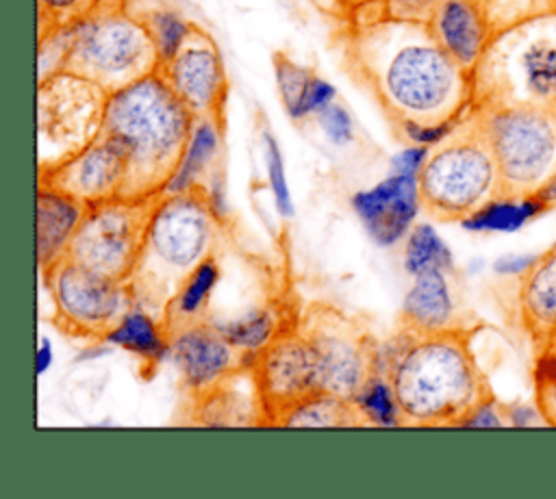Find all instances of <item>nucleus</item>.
Wrapping results in <instances>:
<instances>
[{
	"mask_svg": "<svg viewBox=\"0 0 556 499\" xmlns=\"http://www.w3.org/2000/svg\"><path fill=\"white\" fill-rule=\"evenodd\" d=\"M159 72L193 117L224 119L226 67L217 43L204 28L195 26L180 52L163 63Z\"/></svg>",
	"mask_w": 556,
	"mask_h": 499,
	"instance_id": "nucleus-15",
	"label": "nucleus"
},
{
	"mask_svg": "<svg viewBox=\"0 0 556 499\" xmlns=\"http://www.w3.org/2000/svg\"><path fill=\"white\" fill-rule=\"evenodd\" d=\"M367 2H371V0H343V4L345 7H350L352 9V13L358 9V7H363V4H367Z\"/></svg>",
	"mask_w": 556,
	"mask_h": 499,
	"instance_id": "nucleus-41",
	"label": "nucleus"
},
{
	"mask_svg": "<svg viewBox=\"0 0 556 499\" xmlns=\"http://www.w3.org/2000/svg\"><path fill=\"white\" fill-rule=\"evenodd\" d=\"M167 338L169 358L191 399L254 362V356L237 349L208 317L167 328Z\"/></svg>",
	"mask_w": 556,
	"mask_h": 499,
	"instance_id": "nucleus-14",
	"label": "nucleus"
},
{
	"mask_svg": "<svg viewBox=\"0 0 556 499\" xmlns=\"http://www.w3.org/2000/svg\"><path fill=\"white\" fill-rule=\"evenodd\" d=\"M104 343L130 351L150 369H156L161 360L169 358V338L163 321L141 306H132Z\"/></svg>",
	"mask_w": 556,
	"mask_h": 499,
	"instance_id": "nucleus-23",
	"label": "nucleus"
},
{
	"mask_svg": "<svg viewBox=\"0 0 556 499\" xmlns=\"http://www.w3.org/2000/svg\"><path fill=\"white\" fill-rule=\"evenodd\" d=\"M41 280L54 306V323L74 338L106 341L124 315L137 306L130 284L96 273L63 256Z\"/></svg>",
	"mask_w": 556,
	"mask_h": 499,
	"instance_id": "nucleus-10",
	"label": "nucleus"
},
{
	"mask_svg": "<svg viewBox=\"0 0 556 499\" xmlns=\"http://www.w3.org/2000/svg\"><path fill=\"white\" fill-rule=\"evenodd\" d=\"M419 206V178L404 174H389L374 187L352 195L356 217L367 236L380 247H391L410 232Z\"/></svg>",
	"mask_w": 556,
	"mask_h": 499,
	"instance_id": "nucleus-17",
	"label": "nucleus"
},
{
	"mask_svg": "<svg viewBox=\"0 0 556 499\" xmlns=\"http://www.w3.org/2000/svg\"><path fill=\"white\" fill-rule=\"evenodd\" d=\"M400 321L402 328L417 334L460 328L454 317V299L445 271L430 269L413 278V284L402 302Z\"/></svg>",
	"mask_w": 556,
	"mask_h": 499,
	"instance_id": "nucleus-21",
	"label": "nucleus"
},
{
	"mask_svg": "<svg viewBox=\"0 0 556 499\" xmlns=\"http://www.w3.org/2000/svg\"><path fill=\"white\" fill-rule=\"evenodd\" d=\"M471 82L476 108L556 111V9L497 30Z\"/></svg>",
	"mask_w": 556,
	"mask_h": 499,
	"instance_id": "nucleus-5",
	"label": "nucleus"
},
{
	"mask_svg": "<svg viewBox=\"0 0 556 499\" xmlns=\"http://www.w3.org/2000/svg\"><path fill=\"white\" fill-rule=\"evenodd\" d=\"M298 328L311 343L319 393L354 401L361 388L380 373V345L341 310L311 306Z\"/></svg>",
	"mask_w": 556,
	"mask_h": 499,
	"instance_id": "nucleus-12",
	"label": "nucleus"
},
{
	"mask_svg": "<svg viewBox=\"0 0 556 499\" xmlns=\"http://www.w3.org/2000/svg\"><path fill=\"white\" fill-rule=\"evenodd\" d=\"M532 360V393L541 421L556 427V330L539 341Z\"/></svg>",
	"mask_w": 556,
	"mask_h": 499,
	"instance_id": "nucleus-30",
	"label": "nucleus"
},
{
	"mask_svg": "<svg viewBox=\"0 0 556 499\" xmlns=\"http://www.w3.org/2000/svg\"><path fill=\"white\" fill-rule=\"evenodd\" d=\"M541 213L545 210L536 197H526V200L497 197L491 204H486L482 210L465 219L460 226L473 232H510L521 228L526 221L534 219Z\"/></svg>",
	"mask_w": 556,
	"mask_h": 499,
	"instance_id": "nucleus-28",
	"label": "nucleus"
},
{
	"mask_svg": "<svg viewBox=\"0 0 556 499\" xmlns=\"http://www.w3.org/2000/svg\"><path fill=\"white\" fill-rule=\"evenodd\" d=\"M348 56L395 124L456 121L473 106L471 72L439 46L424 22H354Z\"/></svg>",
	"mask_w": 556,
	"mask_h": 499,
	"instance_id": "nucleus-1",
	"label": "nucleus"
},
{
	"mask_svg": "<svg viewBox=\"0 0 556 499\" xmlns=\"http://www.w3.org/2000/svg\"><path fill=\"white\" fill-rule=\"evenodd\" d=\"M219 276H222L219 265H217L215 256L211 254L206 260H202L195 267V271L187 278V282L182 284V289L178 291V295L169 304V308L163 317L165 330L172 328V325H178V323L204 319L211 295H213V291L219 282Z\"/></svg>",
	"mask_w": 556,
	"mask_h": 499,
	"instance_id": "nucleus-25",
	"label": "nucleus"
},
{
	"mask_svg": "<svg viewBox=\"0 0 556 499\" xmlns=\"http://www.w3.org/2000/svg\"><path fill=\"white\" fill-rule=\"evenodd\" d=\"M211 321L237 349L250 356H256L285 330L280 328V315L271 306H256V308H248L235 319H226V321L211 319Z\"/></svg>",
	"mask_w": 556,
	"mask_h": 499,
	"instance_id": "nucleus-26",
	"label": "nucleus"
},
{
	"mask_svg": "<svg viewBox=\"0 0 556 499\" xmlns=\"http://www.w3.org/2000/svg\"><path fill=\"white\" fill-rule=\"evenodd\" d=\"M424 210L439 221L463 223L502 197V178L482 121L471 111L434 148L419 174Z\"/></svg>",
	"mask_w": 556,
	"mask_h": 499,
	"instance_id": "nucleus-6",
	"label": "nucleus"
},
{
	"mask_svg": "<svg viewBox=\"0 0 556 499\" xmlns=\"http://www.w3.org/2000/svg\"><path fill=\"white\" fill-rule=\"evenodd\" d=\"M87 204L46 184L37 182L35 204V239H37V267L39 273L59 263L85 217Z\"/></svg>",
	"mask_w": 556,
	"mask_h": 499,
	"instance_id": "nucleus-19",
	"label": "nucleus"
},
{
	"mask_svg": "<svg viewBox=\"0 0 556 499\" xmlns=\"http://www.w3.org/2000/svg\"><path fill=\"white\" fill-rule=\"evenodd\" d=\"M317 124L324 130L326 139L334 145H345L354 139V121L345 106H341L337 100L330 102L326 108H321L317 115Z\"/></svg>",
	"mask_w": 556,
	"mask_h": 499,
	"instance_id": "nucleus-37",
	"label": "nucleus"
},
{
	"mask_svg": "<svg viewBox=\"0 0 556 499\" xmlns=\"http://www.w3.org/2000/svg\"><path fill=\"white\" fill-rule=\"evenodd\" d=\"M67 54L63 72H74L113 93L152 72L156 48L126 0H100L87 15L63 26Z\"/></svg>",
	"mask_w": 556,
	"mask_h": 499,
	"instance_id": "nucleus-7",
	"label": "nucleus"
},
{
	"mask_svg": "<svg viewBox=\"0 0 556 499\" xmlns=\"http://www.w3.org/2000/svg\"><path fill=\"white\" fill-rule=\"evenodd\" d=\"M109 93L74 72L37 80V174L89 145L102 130Z\"/></svg>",
	"mask_w": 556,
	"mask_h": 499,
	"instance_id": "nucleus-9",
	"label": "nucleus"
},
{
	"mask_svg": "<svg viewBox=\"0 0 556 499\" xmlns=\"http://www.w3.org/2000/svg\"><path fill=\"white\" fill-rule=\"evenodd\" d=\"M517 306L532 345L556 330V243L521 269Z\"/></svg>",
	"mask_w": 556,
	"mask_h": 499,
	"instance_id": "nucleus-20",
	"label": "nucleus"
},
{
	"mask_svg": "<svg viewBox=\"0 0 556 499\" xmlns=\"http://www.w3.org/2000/svg\"><path fill=\"white\" fill-rule=\"evenodd\" d=\"M428 28L439 46L467 72H473L495 35L476 0H439Z\"/></svg>",
	"mask_w": 556,
	"mask_h": 499,
	"instance_id": "nucleus-18",
	"label": "nucleus"
},
{
	"mask_svg": "<svg viewBox=\"0 0 556 499\" xmlns=\"http://www.w3.org/2000/svg\"><path fill=\"white\" fill-rule=\"evenodd\" d=\"M430 148L428 145H417L408 143L402 148L393 158H391V174H404V176H417L421 174L426 161H428Z\"/></svg>",
	"mask_w": 556,
	"mask_h": 499,
	"instance_id": "nucleus-38",
	"label": "nucleus"
},
{
	"mask_svg": "<svg viewBox=\"0 0 556 499\" xmlns=\"http://www.w3.org/2000/svg\"><path fill=\"white\" fill-rule=\"evenodd\" d=\"M489 17L493 30H502L521 20L556 9V0H476Z\"/></svg>",
	"mask_w": 556,
	"mask_h": 499,
	"instance_id": "nucleus-34",
	"label": "nucleus"
},
{
	"mask_svg": "<svg viewBox=\"0 0 556 499\" xmlns=\"http://www.w3.org/2000/svg\"><path fill=\"white\" fill-rule=\"evenodd\" d=\"M263 150H265V167H267V180H269V189L276 202V208L280 215L289 217L293 213L291 206V193H289V184H287V174H285V158L280 152L278 141L274 139L271 132H263Z\"/></svg>",
	"mask_w": 556,
	"mask_h": 499,
	"instance_id": "nucleus-35",
	"label": "nucleus"
},
{
	"mask_svg": "<svg viewBox=\"0 0 556 499\" xmlns=\"http://www.w3.org/2000/svg\"><path fill=\"white\" fill-rule=\"evenodd\" d=\"M222 219L204 187L159 195L128 280L135 304L163 321L187 278L213 254Z\"/></svg>",
	"mask_w": 556,
	"mask_h": 499,
	"instance_id": "nucleus-4",
	"label": "nucleus"
},
{
	"mask_svg": "<svg viewBox=\"0 0 556 499\" xmlns=\"http://www.w3.org/2000/svg\"><path fill=\"white\" fill-rule=\"evenodd\" d=\"M276 425L285 427H358L369 425L358 406L330 393H315L289 408Z\"/></svg>",
	"mask_w": 556,
	"mask_h": 499,
	"instance_id": "nucleus-24",
	"label": "nucleus"
},
{
	"mask_svg": "<svg viewBox=\"0 0 556 499\" xmlns=\"http://www.w3.org/2000/svg\"><path fill=\"white\" fill-rule=\"evenodd\" d=\"M135 15L143 22V26L156 48L161 65L180 52V48L185 46V41L189 39V35L195 28L193 22H189L180 11H176L167 4H154L141 13L135 11Z\"/></svg>",
	"mask_w": 556,
	"mask_h": 499,
	"instance_id": "nucleus-27",
	"label": "nucleus"
},
{
	"mask_svg": "<svg viewBox=\"0 0 556 499\" xmlns=\"http://www.w3.org/2000/svg\"><path fill=\"white\" fill-rule=\"evenodd\" d=\"M156 200L159 195L115 197L87 206L65 256L96 273L128 282Z\"/></svg>",
	"mask_w": 556,
	"mask_h": 499,
	"instance_id": "nucleus-11",
	"label": "nucleus"
},
{
	"mask_svg": "<svg viewBox=\"0 0 556 499\" xmlns=\"http://www.w3.org/2000/svg\"><path fill=\"white\" fill-rule=\"evenodd\" d=\"M539 202H541V206H543V210H552V208H556V174L552 176V180L534 195Z\"/></svg>",
	"mask_w": 556,
	"mask_h": 499,
	"instance_id": "nucleus-40",
	"label": "nucleus"
},
{
	"mask_svg": "<svg viewBox=\"0 0 556 499\" xmlns=\"http://www.w3.org/2000/svg\"><path fill=\"white\" fill-rule=\"evenodd\" d=\"M54 360V354H52V345L48 343L46 336H41L39 341V349H37V373L43 375L48 371V367L52 364Z\"/></svg>",
	"mask_w": 556,
	"mask_h": 499,
	"instance_id": "nucleus-39",
	"label": "nucleus"
},
{
	"mask_svg": "<svg viewBox=\"0 0 556 499\" xmlns=\"http://www.w3.org/2000/svg\"><path fill=\"white\" fill-rule=\"evenodd\" d=\"M437 2L439 0H371L363 7H358L352 15H354V22L387 17V20L428 24Z\"/></svg>",
	"mask_w": 556,
	"mask_h": 499,
	"instance_id": "nucleus-33",
	"label": "nucleus"
},
{
	"mask_svg": "<svg viewBox=\"0 0 556 499\" xmlns=\"http://www.w3.org/2000/svg\"><path fill=\"white\" fill-rule=\"evenodd\" d=\"M354 404L358 406V410L363 412L369 425H382V427L402 425L400 404L384 373H376L354 397Z\"/></svg>",
	"mask_w": 556,
	"mask_h": 499,
	"instance_id": "nucleus-31",
	"label": "nucleus"
},
{
	"mask_svg": "<svg viewBox=\"0 0 556 499\" xmlns=\"http://www.w3.org/2000/svg\"><path fill=\"white\" fill-rule=\"evenodd\" d=\"M274 76H276L278 95H280V102H282L287 115L293 121H302L304 119V115H302L304 95H306V89H308L315 72L311 67L295 63L291 56L276 52L274 54Z\"/></svg>",
	"mask_w": 556,
	"mask_h": 499,
	"instance_id": "nucleus-32",
	"label": "nucleus"
},
{
	"mask_svg": "<svg viewBox=\"0 0 556 499\" xmlns=\"http://www.w3.org/2000/svg\"><path fill=\"white\" fill-rule=\"evenodd\" d=\"M476 113L497 161L502 197H534L556 174V111L489 106Z\"/></svg>",
	"mask_w": 556,
	"mask_h": 499,
	"instance_id": "nucleus-8",
	"label": "nucleus"
},
{
	"mask_svg": "<svg viewBox=\"0 0 556 499\" xmlns=\"http://www.w3.org/2000/svg\"><path fill=\"white\" fill-rule=\"evenodd\" d=\"M452 265V252L430 223H417L410 228L404 245V269L408 276L415 278L430 269L450 271Z\"/></svg>",
	"mask_w": 556,
	"mask_h": 499,
	"instance_id": "nucleus-29",
	"label": "nucleus"
},
{
	"mask_svg": "<svg viewBox=\"0 0 556 499\" xmlns=\"http://www.w3.org/2000/svg\"><path fill=\"white\" fill-rule=\"evenodd\" d=\"M193 121V113L159 69L109 93L102 132L113 137L126 152L124 197L163 193L185 152Z\"/></svg>",
	"mask_w": 556,
	"mask_h": 499,
	"instance_id": "nucleus-3",
	"label": "nucleus"
},
{
	"mask_svg": "<svg viewBox=\"0 0 556 499\" xmlns=\"http://www.w3.org/2000/svg\"><path fill=\"white\" fill-rule=\"evenodd\" d=\"M258 397L263 404L265 425L276 421L300 401L319 393L315 356L302 330L285 328L252 362Z\"/></svg>",
	"mask_w": 556,
	"mask_h": 499,
	"instance_id": "nucleus-13",
	"label": "nucleus"
},
{
	"mask_svg": "<svg viewBox=\"0 0 556 499\" xmlns=\"http://www.w3.org/2000/svg\"><path fill=\"white\" fill-rule=\"evenodd\" d=\"M222 137H224V119L195 117L185 152L161 195L187 193L191 189L204 187L211 174L215 171V167L219 165Z\"/></svg>",
	"mask_w": 556,
	"mask_h": 499,
	"instance_id": "nucleus-22",
	"label": "nucleus"
},
{
	"mask_svg": "<svg viewBox=\"0 0 556 499\" xmlns=\"http://www.w3.org/2000/svg\"><path fill=\"white\" fill-rule=\"evenodd\" d=\"M100 0H37L39 35L67 26L87 15Z\"/></svg>",
	"mask_w": 556,
	"mask_h": 499,
	"instance_id": "nucleus-36",
	"label": "nucleus"
},
{
	"mask_svg": "<svg viewBox=\"0 0 556 499\" xmlns=\"http://www.w3.org/2000/svg\"><path fill=\"white\" fill-rule=\"evenodd\" d=\"M469 336L465 328L430 334L400 328L395 341L380 347V373L393 386L402 425L463 427L495 397Z\"/></svg>",
	"mask_w": 556,
	"mask_h": 499,
	"instance_id": "nucleus-2",
	"label": "nucleus"
},
{
	"mask_svg": "<svg viewBox=\"0 0 556 499\" xmlns=\"http://www.w3.org/2000/svg\"><path fill=\"white\" fill-rule=\"evenodd\" d=\"M128 176V158L124 148L100 130V135L74 156L39 171L37 182H46L83 204L124 197Z\"/></svg>",
	"mask_w": 556,
	"mask_h": 499,
	"instance_id": "nucleus-16",
	"label": "nucleus"
}]
</instances>
